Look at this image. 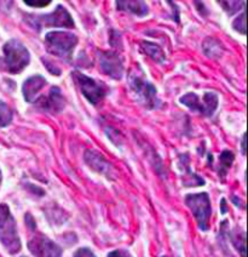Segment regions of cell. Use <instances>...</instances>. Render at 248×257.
<instances>
[{"label":"cell","mask_w":248,"mask_h":257,"mask_svg":"<svg viewBox=\"0 0 248 257\" xmlns=\"http://www.w3.org/2000/svg\"><path fill=\"white\" fill-rule=\"evenodd\" d=\"M78 38L69 32H50L45 36L46 50L62 60H72Z\"/></svg>","instance_id":"obj_1"},{"label":"cell","mask_w":248,"mask_h":257,"mask_svg":"<svg viewBox=\"0 0 248 257\" xmlns=\"http://www.w3.org/2000/svg\"><path fill=\"white\" fill-rule=\"evenodd\" d=\"M0 243L10 253L21 250V240L16 228V221L8 205H0Z\"/></svg>","instance_id":"obj_2"},{"label":"cell","mask_w":248,"mask_h":257,"mask_svg":"<svg viewBox=\"0 0 248 257\" xmlns=\"http://www.w3.org/2000/svg\"><path fill=\"white\" fill-rule=\"evenodd\" d=\"M3 51H4V61L7 69L14 74L21 73L31 61L29 51L20 40H9L3 48Z\"/></svg>","instance_id":"obj_3"},{"label":"cell","mask_w":248,"mask_h":257,"mask_svg":"<svg viewBox=\"0 0 248 257\" xmlns=\"http://www.w3.org/2000/svg\"><path fill=\"white\" fill-rule=\"evenodd\" d=\"M128 83H130L131 89L135 92L137 98L144 107L154 109L161 104V101L156 96L155 86L145 80L143 77L131 73L130 77H128Z\"/></svg>","instance_id":"obj_4"},{"label":"cell","mask_w":248,"mask_h":257,"mask_svg":"<svg viewBox=\"0 0 248 257\" xmlns=\"http://www.w3.org/2000/svg\"><path fill=\"white\" fill-rule=\"evenodd\" d=\"M186 205L190 207L192 215L196 218L200 229L207 230L209 228V218H211V203L207 193L189 194L185 198Z\"/></svg>","instance_id":"obj_5"},{"label":"cell","mask_w":248,"mask_h":257,"mask_svg":"<svg viewBox=\"0 0 248 257\" xmlns=\"http://www.w3.org/2000/svg\"><path fill=\"white\" fill-rule=\"evenodd\" d=\"M179 101L191 110L206 116H211L218 107V96L214 92H205L201 98L194 92L186 93Z\"/></svg>","instance_id":"obj_6"},{"label":"cell","mask_w":248,"mask_h":257,"mask_svg":"<svg viewBox=\"0 0 248 257\" xmlns=\"http://www.w3.org/2000/svg\"><path fill=\"white\" fill-rule=\"evenodd\" d=\"M73 75H74L75 81H77L78 86L80 87L83 95L92 104H98L99 102L106 97L108 89L104 84L98 83V81L93 80L92 78L87 77L85 74H81L79 72H75Z\"/></svg>","instance_id":"obj_7"},{"label":"cell","mask_w":248,"mask_h":257,"mask_svg":"<svg viewBox=\"0 0 248 257\" xmlns=\"http://www.w3.org/2000/svg\"><path fill=\"white\" fill-rule=\"evenodd\" d=\"M33 20L34 26L38 28L42 27H64L73 28L75 26L73 21L71 14L64 9L62 5H58L54 13L48 15H42V16H36Z\"/></svg>","instance_id":"obj_8"},{"label":"cell","mask_w":248,"mask_h":257,"mask_svg":"<svg viewBox=\"0 0 248 257\" xmlns=\"http://www.w3.org/2000/svg\"><path fill=\"white\" fill-rule=\"evenodd\" d=\"M28 247L36 257H62L61 247L42 234L33 236L28 243Z\"/></svg>","instance_id":"obj_9"},{"label":"cell","mask_w":248,"mask_h":257,"mask_svg":"<svg viewBox=\"0 0 248 257\" xmlns=\"http://www.w3.org/2000/svg\"><path fill=\"white\" fill-rule=\"evenodd\" d=\"M99 64L106 74L114 79H120L124 73L121 58L113 51L99 52Z\"/></svg>","instance_id":"obj_10"},{"label":"cell","mask_w":248,"mask_h":257,"mask_svg":"<svg viewBox=\"0 0 248 257\" xmlns=\"http://www.w3.org/2000/svg\"><path fill=\"white\" fill-rule=\"evenodd\" d=\"M38 106H40L44 110H48L51 113H58L63 109L64 107V100L61 90L58 87L54 86L50 90L48 96L40 97L37 101Z\"/></svg>","instance_id":"obj_11"},{"label":"cell","mask_w":248,"mask_h":257,"mask_svg":"<svg viewBox=\"0 0 248 257\" xmlns=\"http://www.w3.org/2000/svg\"><path fill=\"white\" fill-rule=\"evenodd\" d=\"M46 85V79L42 75H34L28 78L23 84V97L27 102H34L36 97Z\"/></svg>","instance_id":"obj_12"},{"label":"cell","mask_w":248,"mask_h":257,"mask_svg":"<svg viewBox=\"0 0 248 257\" xmlns=\"http://www.w3.org/2000/svg\"><path fill=\"white\" fill-rule=\"evenodd\" d=\"M120 10H126L137 16H145L148 15V7L144 2H118L116 3Z\"/></svg>","instance_id":"obj_13"},{"label":"cell","mask_w":248,"mask_h":257,"mask_svg":"<svg viewBox=\"0 0 248 257\" xmlns=\"http://www.w3.org/2000/svg\"><path fill=\"white\" fill-rule=\"evenodd\" d=\"M142 49H143V51H144L149 57L153 58V60L156 61V62L162 63L163 61H165V54H163L162 49L160 48L159 45H156V44L143 42L142 43Z\"/></svg>","instance_id":"obj_14"},{"label":"cell","mask_w":248,"mask_h":257,"mask_svg":"<svg viewBox=\"0 0 248 257\" xmlns=\"http://www.w3.org/2000/svg\"><path fill=\"white\" fill-rule=\"evenodd\" d=\"M219 162H220L219 172L221 174V176H224V175L226 174V171L229 170L230 166H231L232 162H234V154H232V152L224 151L223 153L220 154Z\"/></svg>","instance_id":"obj_15"},{"label":"cell","mask_w":248,"mask_h":257,"mask_svg":"<svg viewBox=\"0 0 248 257\" xmlns=\"http://www.w3.org/2000/svg\"><path fill=\"white\" fill-rule=\"evenodd\" d=\"M13 120V112L5 102L0 101V127L9 125Z\"/></svg>","instance_id":"obj_16"},{"label":"cell","mask_w":248,"mask_h":257,"mask_svg":"<svg viewBox=\"0 0 248 257\" xmlns=\"http://www.w3.org/2000/svg\"><path fill=\"white\" fill-rule=\"evenodd\" d=\"M234 28L242 34H246V13H243L240 17L234 21Z\"/></svg>","instance_id":"obj_17"},{"label":"cell","mask_w":248,"mask_h":257,"mask_svg":"<svg viewBox=\"0 0 248 257\" xmlns=\"http://www.w3.org/2000/svg\"><path fill=\"white\" fill-rule=\"evenodd\" d=\"M50 0H25V4L29 5V7H33V8H44V7H48L50 4Z\"/></svg>","instance_id":"obj_18"},{"label":"cell","mask_w":248,"mask_h":257,"mask_svg":"<svg viewBox=\"0 0 248 257\" xmlns=\"http://www.w3.org/2000/svg\"><path fill=\"white\" fill-rule=\"evenodd\" d=\"M74 257H97V256H96L90 249L84 247V249H79L77 252H75Z\"/></svg>","instance_id":"obj_19"},{"label":"cell","mask_w":248,"mask_h":257,"mask_svg":"<svg viewBox=\"0 0 248 257\" xmlns=\"http://www.w3.org/2000/svg\"><path fill=\"white\" fill-rule=\"evenodd\" d=\"M108 257H132L130 252H127L126 250H115L113 252H110Z\"/></svg>","instance_id":"obj_20"},{"label":"cell","mask_w":248,"mask_h":257,"mask_svg":"<svg viewBox=\"0 0 248 257\" xmlns=\"http://www.w3.org/2000/svg\"><path fill=\"white\" fill-rule=\"evenodd\" d=\"M244 146H246V135L243 136V140H242V152H243V154H244Z\"/></svg>","instance_id":"obj_21"},{"label":"cell","mask_w":248,"mask_h":257,"mask_svg":"<svg viewBox=\"0 0 248 257\" xmlns=\"http://www.w3.org/2000/svg\"><path fill=\"white\" fill-rule=\"evenodd\" d=\"M0 181H2V171H0Z\"/></svg>","instance_id":"obj_22"}]
</instances>
